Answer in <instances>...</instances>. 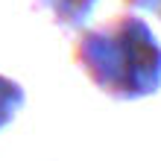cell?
Wrapping results in <instances>:
<instances>
[{
    "mask_svg": "<svg viewBox=\"0 0 161 161\" xmlns=\"http://www.w3.org/2000/svg\"><path fill=\"white\" fill-rule=\"evenodd\" d=\"M73 62L111 100H144L161 88V44L132 12L82 30L73 41Z\"/></svg>",
    "mask_w": 161,
    "mask_h": 161,
    "instance_id": "cell-1",
    "label": "cell"
},
{
    "mask_svg": "<svg viewBox=\"0 0 161 161\" xmlns=\"http://www.w3.org/2000/svg\"><path fill=\"white\" fill-rule=\"evenodd\" d=\"M97 0H35V9H41L53 18L56 26L62 30H79L91 18Z\"/></svg>",
    "mask_w": 161,
    "mask_h": 161,
    "instance_id": "cell-2",
    "label": "cell"
},
{
    "mask_svg": "<svg viewBox=\"0 0 161 161\" xmlns=\"http://www.w3.org/2000/svg\"><path fill=\"white\" fill-rule=\"evenodd\" d=\"M24 103H26V94L21 88V82L0 73V129H6L15 120V114L24 108Z\"/></svg>",
    "mask_w": 161,
    "mask_h": 161,
    "instance_id": "cell-3",
    "label": "cell"
},
{
    "mask_svg": "<svg viewBox=\"0 0 161 161\" xmlns=\"http://www.w3.org/2000/svg\"><path fill=\"white\" fill-rule=\"evenodd\" d=\"M123 6L138 9V12H153L155 18H161V0H123Z\"/></svg>",
    "mask_w": 161,
    "mask_h": 161,
    "instance_id": "cell-4",
    "label": "cell"
}]
</instances>
